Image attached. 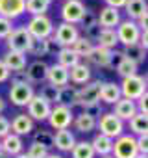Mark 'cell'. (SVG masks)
Segmentation results:
<instances>
[{
  "mask_svg": "<svg viewBox=\"0 0 148 158\" xmlns=\"http://www.w3.org/2000/svg\"><path fill=\"white\" fill-rule=\"evenodd\" d=\"M37 95H39L43 101H46L50 106H52V104L56 106V104L59 102V88H56V86L46 84V86H43V88H41V91H39Z\"/></svg>",
  "mask_w": 148,
  "mask_h": 158,
  "instance_id": "cell-36",
  "label": "cell"
},
{
  "mask_svg": "<svg viewBox=\"0 0 148 158\" xmlns=\"http://www.w3.org/2000/svg\"><path fill=\"white\" fill-rule=\"evenodd\" d=\"M124 10L130 21H139L146 13V0H126Z\"/></svg>",
  "mask_w": 148,
  "mask_h": 158,
  "instance_id": "cell-28",
  "label": "cell"
},
{
  "mask_svg": "<svg viewBox=\"0 0 148 158\" xmlns=\"http://www.w3.org/2000/svg\"><path fill=\"white\" fill-rule=\"evenodd\" d=\"M126 58H130V60H133L137 65L139 63H142L144 61V58H146V50L139 45V43H135V45H131V47H124V52H122Z\"/></svg>",
  "mask_w": 148,
  "mask_h": 158,
  "instance_id": "cell-37",
  "label": "cell"
},
{
  "mask_svg": "<svg viewBox=\"0 0 148 158\" xmlns=\"http://www.w3.org/2000/svg\"><path fill=\"white\" fill-rule=\"evenodd\" d=\"M96 127L100 130L98 134H104V136H107L111 139H117L119 136L124 134V123L117 115H113V112L100 114V119L96 121Z\"/></svg>",
  "mask_w": 148,
  "mask_h": 158,
  "instance_id": "cell-2",
  "label": "cell"
},
{
  "mask_svg": "<svg viewBox=\"0 0 148 158\" xmlns=\"http://www.w3.org/2000/svg\"><path fill=\"white\" fill-rule=\"evenodd\" d=\"M11 132V125H10V119L0 115V139H2L4 136H8Z\"/></svg>",
  "mask_w": 148,
  "mask_h": 158,
  "instance_id": "cell-45",
  "label": "cell"
},
{
  "mask_svg": "<svg viewBox=\"0 0 148 158\" xmlns=\"http://www.w3.org/2000/svg\"><path fill=\"white\" fill-rule=\"evenodd\" d=\"M74 143H76V138H74V134L68 128L56 130V134H54V147H57L61 152H70Z\"/></svg>",
  "mask_w": 148,
  "mask_h": 158,
  "instance_id": "cell-23",
  "label": "cell"
},
{
  "mask_svg": "<svg viewBox=\"0 0 148 158\" xmlns=\"http://www.w3.org/2000/svg\"><path fill=\"white\" fill-rule=\"evenodd\" d=\"M46 158H63V156H59V154H50V152H48V156H46Z\"/></svg>",
  "mask_w": 148,
  "mask_h": 158,
  "instance_id": "cell-52",
  "label": "cell"
},
{
  "mask_svg": "<svg viewBox=\"0 0 148 158\" xmlns=\"http://www.w3.org/2000/svg\"><path fill=\"white\" fill-rule=\"evenodd\" d=\"M26 11V0H0V17L13 21Z\"/></svg>",
  "mask_w": 148,
  "mask_h": 158,
  "instance_id": "cell-13",
  "label": "cell"
},
{
  "mask_svg": "<svg viewBox=\"0 0 148 158\" xmlns=\"http://www.w3.org/2000/svg\"><path fill=\"white\" fill-rule=\"evenodd\" d=\"M11 30H13L11 21H8V19H4V17H0V39H6V37L11 34Z\"/></svg>",
  "mask_w": 148,
  "mask_h": 158,
  "instance_id": "cell-41",
  "label": "cell"
},
{
  "mask_svg": "<svg viewBox=\"0 0 148 158\" xmlns=\"http://www.w3.org/2000/svg\"><path fill=\"white\" fill-rule=\"evenodd\" d=\"M0 158H8V156H6V154H2V156H0Z\"/></svg>",
  "mask_w": 148,
  "mask_h": 158,
  "instance_id": "cell-55",
  "label": "cell"
},
{
  "mask_svg": "<svg viewBox=\"0 0 148 158\" xmlns=\"http://www.w3.org/2000/svg\"><path fill=\"white\" fill-rule=\"evenodd\" d=\"M115 32H117V39H119V43H122L124 47H131V45L139 43L141 30H139V26H137L135 21H130V19L120 21L119 26L115 28Z\"/></svg>",
  "mask_w": 148,
  "mask_h": 158,
  "instance_id": "cell-5",
  "label": "cell"
},
{
  "mask_svg": "<svg viewBox=\"0 0 148 158\" xmlns=\"http://www.w3.org/2000/svg\"><path fill=\"white\" fill-rule=\"evenodd\" d=\"M96 43H98V47H102V48L113 50V48L117 47V43H119V39H117V32H115V30H109V28H102L100 34H98Z\"/></svg>",
  "mask_w": 148,
  "mask_h": 158,
  "instance_id": "cell-29",
  "label": "cell"
},
{
  "mask_svg": "<svg viewBox=\"0 0 148 158\" xmlns=\"http://www.w3.org/2000/svg\"><path fill=\"white\" fill-rule=\"evenodd\" d=\"M72 119H74V114H72L70 108L56 104V106H52L50 115H48L46 121L54 130H65V128H68L72 125Z\"/></svg>",
  "mask_w": 148,
  "mask_h": 158,
  "instance_id": "cell-6",
  "label": "cell"
},
{
  "mask_svg": "<svg viewBox=\"0 0 148 158\" xmlns=\"http://www.w3.org/2000/svg\"><path fill=\"white\" fill-rule=\"evenodd\" d=\"M61 106H67V108H74L78 106V88L74 86H63L59 88V102Z\"/></svg>",
  "mask_w": 148,
  "mask_h": 158,
  "instance_id": "cell-26",
  "label": "cell"
},
{
  "mask_svg": "<svg viewBox=\"0 0 148 158\" xmlns=\"http://www.w3.org/2000/svg\"><path fill=\"white\" fill-rule=\"evenodd\" d=\"M104 2H106V6H107V8H115V10H120V8H124L126 0H104Z\"/></svg>",
  "mask_w": 148,
  "mask_h": 158,
  "instance_id": "cell-49",
  "label": "cell"
},
{
  "mask_svg": "<svg viewBox=\"0 0 148 158\" xmlns=\"http://www.w3.org/2000/svg\"><path fill=\"white\" fill-rule=\"evenodd\" d=\"M72 158H95V151L91 147V141H76L72 147Z\"/></svg>",
  "mask_w": 148,
  "mask_h": 158,
  "instance_id": "cell-35",
  "label": "cell"
},
{
  "mask_svg": "<svg viewBox=\"0 0 148 158\" xmlns=\"http://www.w3.org/2000/svg\"><path fill=\"white\" fill-rule=\"evenodd\" d=\"M68 82L76 84V86H84V84L91 82V69H89V65L80 61L74 67H70L68 69Z\"/></svg>",
  "mask_w": 148,
  "mask_h": 158,
  "instance_id": "cell-20",
  "label": "cell"
},
{
  "mask_svg": "<svg viewBox=\"0 0 148 158\" xmlns=\"http://www.w3.org/2000/svg\"><path fill=\"white\" fill-rule=\"evenodd\" d=\"M0 156H2V147H0Z\"/></svg>",
  "mask_w": 148,
  "mask_h": 158,
  "instance_id": "cell-56",
  "label": "cell"
},
{
  "mask_svg": "<svg viewBox=\"0 0 148 158\" xmlns=\"http://www.w3.org/2000/svg\"><path fill=\"white\" fill-rule=\"evenodd\" d=\"M28 54H32V56H46L48 54V47H46V39H32V43H30V47H28V50H26Z\"/></svg>",
  "mask_w": 148,
  "mask_h": 158,
  "instance_id": "cell-38",
  "label": "cell"
},
{
  "mask_svg": "<svg viewBox=\"0 0 148 158\" xmlns=\"http://www.w3.org/2000/svg\"><path fill=\"white\" fill-rule=\"evenodd\" d=\"M24 28L28 30L32 39H48L54 34V24L48 15H33Z\"/></svg>",
  "mask_w": 148,
  "mask_h": 158,
  "instance_id": "cell-3",
  "label": "cell"
},
{
  "mask_svg": "<svg viewBox=\"0 0 148 158\" xmlns=\"http://www.w3.org/2000/svg\"><path fill=\"white\" fill-rule=\"evenodd\" d=\"M54 0H26V13L33 15H46L50 4Z\"/></svg>",
  "mask_w": 148,
  "mask_h": 158,
  "instance_id": "cell-32",
  "label": "cell"
},
{
  "mask_svg": "<svg viewBox=\"0 0 148 158\" xmlns=\"http://www.w3.org/2000/svg\"><path fill=\"white\" fill-rule=\"evenodd\" d=\"M113 115H117L122 123L124 121H130L133 115H137V106H135V101H130V99H119L115 104H113Z\"/></svg>",
  "mask_w": 148,
  "mask_h": 158,
  "instance_id": "cell-19",
  "label": "cell"
},
{
  "mask_svg": "<svg viewBox=\"0 0 148 158\" xmlns=\"http://www.w3.org/2000/svg\"><path fill=\"white\" fill-rule=\"evenodd\" d=\"M137 67H139V65H137L133 60H130V58L122 56V58L119 60V63H117V74H119V76H122V78L133 76V74H137Z\"/></svg>",
  "mask_w": 148,
  "mask_h": 158,
  "instance_id": "cell-34",
  "label": "cell"
},
{
  "mask_svg": "<svg viewBox=\"0 0 148 158\" xmlns=\"http://www.w3.org/2000/svg\"><path fill=\"white\" fill-rule=\"evenodd\" d=\"M120 23V11L115 10V8H107L104 6L100 10V13L96 15V24L100 28H109V30H115Z\"/></svg>",
  "mask_w": 148,
  "mask_h": 158,
  "instance_id": "cell-15",
  "label": "cell"
},
{
  "mask_svg": "<svg viewBox=\"0 0 148 158\" xmlns=\"http://www.w3.org/2000/svg\"><path fill=\"white\" fill-rule=\"evenodd\" d=\"M0 147H2V154H6V156H17V154L22 152L24 143H22L21 136L10 132L8 136H4L2 139H0Z\"/></svg>",
  "mask_w": 148,
  "mask_h": 158,
  "instance_id": "cell-18",
  "label": "cell"
},
{
  "mask_svg": "<svg viewBox=\"0 0 148 158\" xmlns=\"http://www.w3.org/2000/svg\"><path fill=\"white\" fill-rule=\"evenodd\" d=\"M33 88L28 82H21V84H11L10 88V101L15 106H28V102L33 99Z\"/></svg>",
  "mask_w": 148,
  "mask_h": 158,
  "instance_id": "cell-11",
  "label": "cell"
},
{
  "mask_svg": "<svg viewBox=\"0 0 148 158\" xmlns=\"http://www.w3.org/2000/svg\"><path fill=\"white\" fill-rule=\"evenodd\" d=\"M93 47H95V45H93L89 39H85L84 35H78V37H76V41H74L70 47H67V48H70V50L76 54L78 58H85V56L91 52V48H93Z\"/></svg>",
  "mask_w": 148,
  "mask_h": 158,
  "instance_id": "cell-33",
  "label": "cell"
},
{
  "mask_svg": "<svg viewBox=\"0 0 148 158\" xmlns=\"http://www.w3.org/2000/svg\"><path fill=\"white\" fill-rule=\"evenodd\" d=\"M26 108H28V117L32 121H46L52 110V106L46 101H43L39 95H33V99L28 102Z\"/></svg>",
  "mask_w": 148,
  "mask_h": 158,
  "instance_id": "cell-12",
  "label": "cell"
},
{
  "mask_svg": "<svg viewBox=\"0 0 148 158\" xmlns=\"http://www.w3.org/2000/svg\"><path fill=\"white\" fill-rule=\"evenodd\" d=\"M130 130H131V136H144L148 130V121H146V115L144 114H137V115H133L130 121Z\"/></svg>",
  "mask_w": 148,
  "mask_h": 158,
  "instance_id": "cell-31",
  "label": "cell"
},
{
  "mask_svg": "<svg viewBox=\"0 0 148 158\" xmlns=\"http://www.w3.org/2000/svg\"><path fill=\"white\" fill-rule=\"evenodd\" d=\"M10 76H11V71L4 65L2 60H0V84H2V82H8V80H10Z\"/></svg>",
  "mask_w": 148,
  "mask_h": 158,
  "instance_id": "cell-46",
  "label": "cell"
},
{
  "mask_svg": "<svg viewBox=\"0 0 148 158\" xmlns=\"http://www.w3.org/2000/svg\"><path fill=\"white\" fill-rule=\"evenodd\" d=\"M46 71H48V65L43 61V60H35L32 61L30 65H26V82L32 86V84H41L46 80Z\"/></svg>",
  "mask_w": 148,
  "mask_h": 158,
  "instance_id": "cell-14",
  "label": "cell"
},
{
  "mask_svg": "<svg viewBox=\"0 0 148 158\" xmlns=\"http://www.w3.org/2000/svg\"><path fill=\"white\" fill-rule=\"evenodd\" d=\"M21 82H26V73H24V71L13 73V76H11V84H21Z\"/></svg>",
  "mask_w": 148,
  "mask_h": 158,
  "instance_id": "cell-48",
  "label": "cell"
},
{
  "mask_svg": "<svg viewBox=\"0 0 148 158\" xmlns=\"http://www.w3.org/2000/svg\"><path fill=\"white\" fill-rule=\"evenodd\" d=\"M4 65L11 71V73H17V71H24L28 61H26V54L22 52H13V50H8L2 58Z\"/></svg>",
  "mask_w": 148,
  "mask_h": 158,
  "instance_id": "cell-22",
  "label": "cell"
},
{
  "mask_svg": "<svg viewBox=\"0 0 148 158\" xmlns=\"http://www.w3.org/2000/svg\"><path fill=\"white\" fill-rule=\"evenodd\" d=\"M82 112H85V114H89V115L96 117V115H100V114H102V108H100V102H98V104H91V106L82 108Z\"/></svg>",
  "mask_w": 148,
  "mask_h": 158,
  "instance_id": "cell-47",
  "label": "cell"
},
{
  "mask_svg": "<svg viewBox=\"0 0 148 158\" xmlns=\"http://www.w3.org/2000/svg\"><path fill=\"white\" fill-rule=\"evenodd\" d=\"M120 88L115 82H102L100 86V101L106 104H115L120 99Z\"/></svg>",
  "mask_w": 148,
  "mask_h": 158,
  "instance_id": "cell-24",
  "label": "cell"
},
{
  "mask_svg": "<svg viewBox=\"0 0 148 158\" xmlns=\"http://www.w3.org/2000/svg\"><path fill=\"white\" fill-rule=\"evenodd\" d=\"M26 156L28 158H46L48 156V149L45 145L37 143V141H32L30 147H28V151H26Z\"/></svg>",
  "mask_w": 148,
  "mask_h": 158,
  "instance_id": "cell-39",
  "label": "cell"
},
{
  "mask_svg": "<svg viewBox=\"0 0 148 158\" xmlns=\"http://www.w3.org/2000/svg\"><path fill=\"white\" fill-rule=\"evenodd\" d=\"M80 24L84 26V30H85V28H89V26H93V24H96V15H95L93 11L85 10V15H84V19L80 21Z\"/></svg>",
  "mask_w": 148,
  "mask_h": 158,
  "instance_id": "cell-43",
  "label": "cell"
},
{
  "mask_svg": "<svg viewBox=\"0 0 148 158\" xmlns=\"http://www.w3.org/2000/svg\"><path fill=\"white\" fill-rule=\"evenodd\" d=\"M119 88H120L122 99L137 101L142 93H146V78L144 76H139V74L122 78V82L119 84Z\"/></svg>",
  "mask_w": 148,
  "mask_h": 158,
  "instance_id": "cell-1",
  "label": "cell"
},
{
  "mask_svg": "<svg viewBox=\"0 0 148 158\" xmlns=\"http://www.w3.org/2000/svg\"><path fill=\"white\" fill-rule=\"evenodd\" d=\"M100 30H102V28H100L98 24H93V26L85 28V35H84V37H85V39H89V41L93 43V41H96V39H98V34H100Z\"/></svg>",
  "mask_w": 148,
  "mask_h": 158,
  "instance_id": "cell-44",
  "label": "cell"
},
{
  "mask_svg": "<svg viewBox=\"0 0 148 158\" xmlns=\"http://www.w3.org/2000/svg\"><path fill=\"white\" fill-rule=\"evenodd\" d=\"M135 158H146V156H144V154H137Z\"/></svg>",
  "mask_w": 148,
  "mask_h": 158,
  "instance_id": "cell-54",
  "label": "cell"
},
{
  "mask_svg": "<svg viewBox=\"0 0 148 158\" xmlns=\"http://www.w3.org/2000/svg\"><path fill=\"white\" fill-rule=\"evenodd\" d=\"M91 147H93L95 154L106 156V154H111V151H113V139L104 136V134H96L91 141Z\"/></svg>",
  "mask_w": 148,
  "mask_h": 158,
  "instance_id": "cell-27",
  "label": "cell"
},
{
  "mask_svg": "<svg viewBox=\"0 0 148 158\" xmlns=\"http://www.w3.org/2000/svg\"><path fill=\"white\" fill-rule=\"evenodd\" d=\"M4 110H6V101H4L2 97H0V114H2Z\"/></svg>",
  "mask_w": 148,
  "mask_h": 158,
  "instance_id": "cell-50",
  "label": "cell"
},
{
  "mask_svg": "<svg viewBox=\"0 0 148 158\" xmlns=\"http://www.w3.org/2000/svg\"><path fill=\"white\" fill-rule=\"evenodd\" d=\"M30 43H32V35L28 34V30H26L24 26L13 28L11 34L6 37L8 50H13V52H22V54H26Z\"/></svg>",
  "mask_w": 148,
  "mask_h": 158,
  "instance_id": "cell-8",
  "label": "cell"
},
{
  "mask_svg": "<svg viewBox=\"0 0 148 158\" xmlns=\"http://www.w3.org/2000/svg\"><path fill=\"white\" fill-rule=\"evenodd\" d=\"M46 80L50 86H56V88H63V86H68V69L54 63V65H48V71H46Z\"/></svg>",
  "mask_w": 148,
  "mask_h": 158,
  "instance_id": "cell-17",
  "label": "cell"
},
{
  "mask_svg": "<svg viewBox=\"0 0 148 158\" xmlns=\"http://www.w3.org/2000/svg\"><path fill=\"white\" fill-rule=\"evenodd\" d=\"M137 154H139V151H137L135 136L122 134L117 139H113V151H111L113 158H135Z\"/></svg>",
  "mask_w": 148,
  "mask_h": 158,
  "instance_id": "cell-4",
  "label": "cell"
},
{
  "mask_svg": "<svg viewBox=\"0 0 148 158\" xmlns=\"http://www.w3.org/2000/svg\"><path fill=\"white\" fill-rule=\"evenodd\" d=\"M13 158H28V156H26V152H21V154H17V156H13Z\"/></svg>",
  "mask_w": 148,
  "mask_h": 158,
  "instance_id": "cell-51",
  "label": "cell"
},
{
  "mask_svg": "<svg viewBox=\"0 0 148 158\" xmlns=\"http://www.w3.org/2000/svg\"><path fill=\"white\" fill-rule=\"evenodd\" d=\"M10 125H11V134H17L21 138L33 132V121L26 114H17L13 121H10Z\"/></svg>",
  "mask_w": 148,
  "mask_h": 158,
  "instance_id": "cell-21",
  "label": "cell"
},
{
  "mask_svg": "<svg viewBox=\"0 0 148 158\" xmlns=\"http://www.w3.org/2000/svg\"><path fill=\"white\" fill-rule=\"evenodd\" d=\"M100 86H102L100 80H93V82L84 84L78 89V106L85 108L91 104H98L100 102Z\"/></svg>",
  "mask_w": 148,
  "mask_h": 158,
  "instance_id": "cell-10",
  "label": "cell"
},
{
  "mask_svg": "<svg viewBox=\"0 0 148 158\" xmlns=\"http://www.w3.org/2000/svg\"><path fill=\"white\" fill-rule=\"evenodd\" d=\"M78 35H80L78 26L68 24V23H59L57 28H56V32L52 34V39H54V43L59 48H67V47H70L74 41H76Z\"/></svg>",
  "mask_w": 148,
  "mask_h": 158,
  "instance_id": "cell-9",
  "label": "cell"
},
{
  "mask_svg": "<svg viewBox=\"0 0 148 158\" xmlns=\"http://www.w3.org/2000/svg\"><path fill=\"white\" fill-rule=\"evenodd\" d=\"M100 158H113L111 154H106V156H100Z\"/></svg>",
  "mask_w": 148,
  "mask_h": 158,
  "instance_id": "cell-53",
  "label": "cell"
},
{
  "mask_svg": "<svg viewBox=\"0 0 148 158\" xmlns=\"http://www.w3.org/2000/svg\"><path fill=\"white\" fill-rule=\"evenodd\" d=\"M85 60L96 67H109L113 63V50H107V48H102L98 45H95L91 48V52L85 56Z\"/></svg>",
  "mask_w": 148,
  "mask_h": 158,
  "instance_id": "cell-16",
  "label": "cell"
},
{
  "mask_svg": "<svg viewBox=\"0 0 148 158\" xmlns=\"http://www.w3.org/2000/svg\"><path fill=\"white\" fill-rule=\"evenodd\" d=\"M135 143H137V151H139V154H144V156H146V152H148V134H144V136H137V138H135Z\"/></svg>",
  "mask_w": 148,
  "mask_h": 158,
  "instance_id": "cell-42",
  "label": "cell"
},
{
  "mask_svg": "<svg viewBox=\"0 0 148 158\" xmlns=\"http://www.w3.org/2000/svg\"><path fill=\"white\" fill-rule=\"evenodd\" d=\"M56 58H57V65H61L65 69H70L76 63H80V58L74 54L70 48H59L57 54H56Z\"/></svg>",
  "mask_w": 148,
  "mask_h": 158,
  "instance_id": "cell-30",
  "label": "cell"
},
{
  "mask_svg": "<svg viewBox=\"0 0 148 158\" xmlns=\"http://www.w3.org/2000/svg\"><path fill=\"white\" fill-rule=\"evenodd\" d=\"M72 125H74V128H76L78 132L89 134V132H93V130L96 128V117H93V115L82 112V114H78L76 117L72 119Z\"/></svg>",
  "mask_w": 148,
  "mask_h": 158,
  "instance_id": "cell-25",
  "label": "cell"
},
{
  "mask_svg": "<svg viewBox=\"0 0 148 158\" xmlns=\"http://www.w3.org/2000/svg\"><path fill=\"white\" fill-rule=\"evenodd\" d=\"M33 141H37V143L45 145L46 149H50V147H54V134L48 132V130H39V132L33 134Z\"/></svg>",
  "mask_w": 148,
  "mask_h": 158,
  "instance_id": "cell-40",
  "label": "cell"
},
{
  "mask_svg": "<svg viewBox=\"0 0 148 158\" xmlns=\"http://www.w3.org/2000/svg\"><path fill=\"white\" fill-rule=\"evenodd\" d=\"M85 4L82 0H65V4L61 6V19L63 23H68V24H80V21L84 19L85 15Z\"/></svg>",
  "mask_w": 148,
  "mask_h": 158,
  "instance_id": "cell-7",
  "label": "cell"
}]
</instances>
